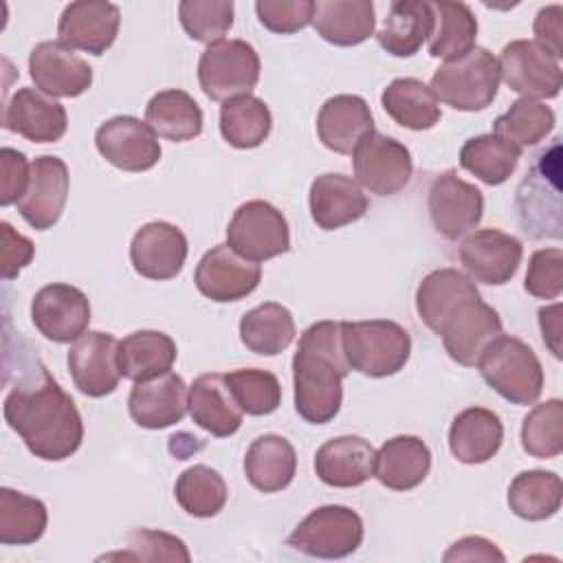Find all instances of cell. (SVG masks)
Returning a JSON list of instances; mask_svg holds the SVG:
<instances>
[{
	"instance_id": "1",
	"label": "cell",
	"mask_w": 563,
	"mask_h": 563,
	"mask_svg": "<svg viewBox=\"0 0 563 563\" xmlns=\"http://www.w3.org/2000/svg\"><path fill=\"white\" fill-rule=\"evenodd\" d=\"M4 420L26 449L46 462L70 457L84 440V422L75 400L40 367V376L18 383L4 398Z\"/></svg>"
},
{
	"instance_id": "2",
	"label": "cell",
	"mask_w": 563,
	"mask_h": 563,
	"mask_svg": "<svg viewBox=\"0 0 563 563\" xmlns=\"http://www.w3.org/2000/svg\"><path fill=\"white\" fill-rule=\"evenodd\" d=\"M347 372L341 321H317L303 330L292 356L297 413L310 424L330 422L341 409Z\"/></svg>"
},
{
	"instance_id": "3",
	"label": "cell",
	"mask_w": 563,
	"mask_h": 563,
	"mask_svg": "<svg viewBox=\"0 0 563 563\" xmlns=\"http://www.w3.org/2000/svg\"><path fill=\"white\" fill-rule=\"evenodd\" d=\"M341 341L350 369L369 378L400 372L411 354L409 332L389 319L341 321Z\"/></svg>"
},
{
	"instance_id": "4",
	"label": "cell",
	"mask_w": 563,
	"mask_h": 563,
	"mask_svg": "<svg viewBox=\"0 0 563 563\" xmlns=\"http://www.w3.org/2000/svg\"><path fill=\"white\" fill-rule=\"evenodd\" d=\"M482 378L508 402L532 405L543 391V367L534 350L517 336L499 334L477 358Z\"/></svg>"
},
{
	"instance_id": "5",
	"label": "cell",
	"mask_w": 563,
	"mask_h": 563,
	"mask_svg": "<svg viewBox=\"0 0 563 563\" xmlns=\"http://www.w3.org/2000/svg\"><path fill=\"white\" fill-rule=\"evenodd\" d=\"M438 101L462 112H479L488 108L499 88L497 57L475 46L466 55L444 62L431 77L429 86Z\"/></svg>"
},
{
	"instance_id": "6",
	"label": "cell",
	"mask_w": 563,
	"mask_h": 563,
	"mask_svg": "<svg viewBox=\"0 0 563 563\" xmlns=\"http://www.w3.org/2000/svg\"><path fill=\"white\" fill-rule=\"evenodd\" d=\"M198 81L211 101L251 95L260 81V55L244 40L209 44L198 59Z\"/></svg>"
},
{
	"instance_id": "7",
	"label": "cell",
	"mask_w": 563,
	"mask_h": 563,
	"mask_svg": "<svg viewBox=\"0 0 563 563\" xmlns=\"http://www.w3.org/2000/svg\"><path fill=\"white\" fill-rule=\"evenodd\" d=\"M363 519L347 506L314 508L290 532L288 545L314 559H343L363 543Z\"/></svg>"
},
{
	"instance_id": "8",
	"label": "cell",
	"mask_w": 563,
	"mask_h": 563,
	"mask_svg": "<svg viewBox=\"0 0 563 563\" xmlns=\"http://www.w3.org/2000/svg\"><path fill=\"white\" fill-rule=\"evenodd\" d=\"M227 244L251 262L273 260L290 249V231L284 213L266 200L240 205L227 229Z\"/></svg>"
},
{
	"instance_id": "9",
	"label": "cell",
	"mask_w": 563,
	"mask_h": 563,
	"mask_svg": "<svg viewBox=\"0 0 563 563\" xmlns=\"http://www.w3.org/2000/svg\"><path fill=\"white\" fill-rule=\"evenodd\" d=\"M354 176L361 187L376 196H394L411 180L409 150L380 132H369L352 152Z\"/></svg>"
},
{
	"instance_id": "10",
	"label": "cell",
	"mask_w": 563,
	"mask_h": 563,
	"mask_svg": "<svg viewBox=\"0 0 563 563\" xmlns=\"http://www.w3.org/2000/svg\"><path fill=\"white\" fill-rule=\"evenodd\" d=\"M499 79L526 99H554L563 86L561 64L532 40H512L499 59Z\"/></svg>"
},
{
	"instance_id": "11",
	"label": "cell",
	"mask_w": 563,
	"mask_h": 563,
	"mask_svg": "<svg viewBox=\"0 0 563 563\" xmlns=\"http://www.w3.org/2000/svg\"><path fill=\"white\" fill-rule=\"evenodd\" d=\"M438 334L442 336L444 350L460 365H477V358L486 345L501 334V319L493 306L482 297L457 303L442 321Z\"/></svg>"
},
{
	"instance_id": "12",
	"label": "cell",
	"mask_w": 563,
	"mask_h": 563,
	"mask_svg": "<svg viewBox=\"0 0 563 563\" xmlns=\"http://www.w3.org/2000/svg\"><path fill=\"white\" fill-rule=\"evenodd\" d=\"M99 154L123 172H147L161 158V143L154 130L136 117L119 114L97 128Z\"/></svg>"
},
{
	"instance_id": "13",
	"label": "cell",
	"mask_w": 563,
	"mask_h": 563,
	"mask_svg": "<svg viewBox=\"0 0 563 563\" xmlns=\"http://www.w3.org/2000/svg\"><path fill=\"white\" fill-rule=\"evenodd\" d=\"M262 279L260 264L244 260L229 244L207 251L194 273L196 288L211 301L227 303L249 297Z\"/></svg>"
},
{
	"instance_id": "14",
	"label": "cell",
	"mask_w": 563,
	"mask_h": 563,
	"mask_svg": "<svg viewBox=\"0 0 563 563\" xmlns=\"http://www.w3.org/2000/svg\"><path fill=\"white\" fill-rule=\"evenodd\" d=\"M31 321L48 341L70 343L90 323V301L70 284H48L31 301Z\"/></svg>"
},
{
	"instance_id": "15",
	"label": "cell",
	"mask_w": 563,
	"mask_h": 563,
	"mask_svg": "<svg viewBox=\"0 0 563 563\" xmlns=\"http://www.w3.org/2000/svg\"><path fill=\"white\" fill-rule=\"evenodd\" d=\"M429 213L440 235L457 240L479 224L484 216V196L475 185L449 169L431 183Z\"/></svg>"
},
{
	"instance_id": "16",
	"label": "cell",
	"mask_w": 563,
	"mask_h": 563,
	"mask_svg": "<svg viewBox=\"0 0 563 563\" xmlns=\"http://www.w3.org/2000/svg\"><path fill=\"white\" fill-rule=\"evenodd\" d=\"M119 341L110 332L88 330L68 350V369L75 387L90 396L101 398L117 389L121 372L117 361Z\"/></svg>"
},
{
	"instance_id": "17",
	"label": "cell",
	"mask_w": 563,
	"mask_h": 563,
	"mask_svg": "<svg viewBox=\"0 0 563 563\" xmlns=\"http://www.w3.org/2000/svg\"><path fill=\"white\" fill-rule=\"evenodd\" d=\"M521 242L499 229L473 231L460 246V262L471 279L488 286L510 282L521 264Z\"/></svg>"
},
{
	"instance_id": "18",
	"label": "cell",
	"mask_w": 563,
	"mask_h": 563,
	"mask_svg": "<svg viewBox=\"0 0 563 563\" xmlns=\"http://www.w3.org/2000/svg\"><path fill=\"white\" fill-rule=\"evenodd\" d=\"M35 88L48 97H79L92 84V68L59 40L35 44L29 55Z\"/></svg>"
},
{
	"instance_id": "19",
	"label": "cell",
	"mask_w": 563,
	"mask_h": 563,
	"mask_svg": "<svg viewBox=\"0 0 563 563\" xmlns=\"http://www.w3.org/2000/svg\"><path fill=\"white\" fill-rule=\"evenodd\" d=\"M187 251V238L176 224L154 220L134 233L130 244V262L141 277L163 282L183 271Z\"/></svg>"
},
{
	"instance_id": "20",
	"label": "cell",
	"mask_w": 563,
	"mask_h": 563,
	"mask_svg": "<svg viewBox=\"0 0 563 563\" xmlns=\"http://www.w3.org/2000/svg\"><path fill=\"white\" fill-rule=\"evenodd\" d=\"M121 11L112 2L79 0L70 2L57 24L59 42L90 55H103L117 40Z\"/></svg>"
},
{
	"instance_id": "21",
	"label": "cell",
	"mask_w": 563,
	"mask_h": 563,
	"mask_svg": "<svg viewBox=\"0 0 563 563\" xmlns=\"http://www.w3.org/2000/svg\"><path fill=\"white\" fill-rule=\"evenodd\" d=\"M68 198V167L57 156H37L31 163V180L24 196L15 202L20 216L37 231L51 229Z\"/></svg>"
},
{
	"instance_id": "22",
	"label": "cell",
	"mask_w": 563,
	"mask_h": 563,
	"mask_svg": "<svg viewBox=\"0 0 563 563\" xmlns=\"http://www.w3.org/2000/svg\"><path fill=\"white\" fill-rule=\"evenodd\" d=\"M2 128L33 143H55L66 134V108L35 88H18L2 112Z\"/></svg>"
},
{
	"instance_id": "23",
	"label": "cell",
	"mask_w": 563,
	"mask_h": 563,
	"mask_svg": "<svg viewBox=\"0 0 563 563\" xmlns=\"http://www.w3.org/2000/svg\"><path fill=\"white\" fill-rule=\"evenodd\" d=\"M187 396L189 389L185 380L169 369L161 376L134 383L128 398V409L139 427L165 429L185 418L189 411Z\"/></svg>"
},
{
	"instance_id": "24",
	"label": "cell",
	"mask_w": 563,
	"mask_h": 563,
	"mask_svg": "<svg viewBox=\"0 0 563 563\" xmlns=\"http://www.w3.org/2000/svg\"><path fill=\"white\" fill-rule=\"evenodd\" d=\"M310 216L323 231H334L361 220L367 211V196L361 185L345 174H321L312 180Z\"/></svg>"
},
{
	"instance_id": "25",
	"label": "cell",
	"mask_w": 563,
	"mask_h": 563,
	"mask_svg": "<svg viewBox=\"0 0 563 563\" xmlns=\"http://www.w3.org/2000/svg\"><path fill=\"white\" fill-rule=\"evenodd\" d=\"M374 446L361 435H339L323 442L314 455L317 477L334 488H352L374 477Z\"/></svg>"
},
{
	"instance_id": "26",
	"label": "cell",
	"mask_w": 563,
	"mask_h": 563,
	"mask_svg": "<svg viewBox=\"0 0 563 563\" xmlns=\"http://www.w3.org/2000/svg\"><path fill=\"white\" fill-rule=\"evenodd\" d=\"M369 132H374V117L358 95H334L319 110V141L336 154H352Z\"/></svg>"
},
{
	"instance_id": "27",
	"label": "cell",
	"mask_w": 563,
	"mask_h": 563,
	"mask_svg": "<svg viewBox=\"0 0 563 563\" xmlns=\"http://www.w3.org/2000/svg\"><path fill=\"white\" fill-rule=\"evenodd\" d=\"M187 409L191 420L216 438L233 435L242 424V409L238 407L224 374L198 376L187 396Z\"/></svg>"
},
{
	"instance_id": "28",
	"label": "cell",
	"mask_w": 563,
	"mask_h": 563,
	"mask_svg": "<svg viewBox=\"0 0 563 563\" xmlns=\"http://www.w3.org/2000/svg\"><path fill=\"white\" fill-rule=\"evenodd\" d=\"M504 442L499 416L486 407L460 411L449 429V449L462 464H484L497 455Z\"/></svg>"
},
{
	"instance_id": "29",
	"label": "cell",
	"mask_w": 563,
	"mask_h": 563,
	"mask_svg": "<svg viewBox=\"0 0 563 563\" xmlns=\"http://www.w3.org/2000/svg\"><path fill=\"white\" fill-rule=\"evenodd\" d=\"M431 471V451L416 435H396L387 440L374 457V477L391 490H411L427 479Z\"/></svg>"
},
{
	"instance_id": "30",
	"label": "cell",
	"mask_w": 563,
	"mask_h": 563,
	"mask_svg": "<svg viewBox=\"0 0 563 563\" xmlns=\"http://www.w3.org/2000/svg\"><path fill=\"white\" fill-rule=\"evenodd\" d=\"M312 26L334 46H356L374 35V4L369 0H319L312 9Z\"/></svg>"
},
{
	"instance_id": "31",
	"label": "cell",
	"mask_w": 563,
	"mask_h": 563,
	"mask_svg": "<svg viewBox=\"0 0 563 563\" xmlns=\"http://www.w3.org/2000/svg\"><path fill=\"white\" fill-rule=\"evenodd\" d=\"M295 446L277 433H264L251 442L244 455V475L262 493H279L295 479Z\"/></svg>"
},
{
	"instance_id": "32",
	"label": "cell",
	"mask_w": 563,
	"mask_h": 563,
	"mask_svg": "<svg viewBox=\"0 0 563 563\" xmlns=\"http://www.w3.org/2000/svg\"><path fill=\"white\" fill-rule=\"evenodd\" d=\"M433 31L431 2L396 0L376 33L378 44L394 57H411Z\"/></svg>"
},
{
	"instance_id": "33",
	"label": "cell",
	"mask_w": 563,
	"mask_h": 563,
	"mask_svg": "<svg viewBox=\"0 0 563 563\" xmlns=\"http://www.w3.org/2000/svg\"><path fill=\"white\" fill-rule=\"evenodd\" d=\"M176 354V343L169 334L161 330H136L119 341V372L134 383L147 380L169 372Z\"/></svg>"
},
{
	"instance_id": "34",
	"label": "cell",
	"mask_w": 563,
	"mask_h": 563,
	"mask_svg": "<svg viewBox=\"0 0 563 563\" xmlns=\"http://www.w3.org/2000/svg\"><path fill=\"white\" fill-rule=\"evenodd\" d=\"M479 297L471 277L455 268L431 271L416 290V310L424 325L438 334L446 314L462 301Z\"/></svg>"
},
{
	"instance_id": "35",
	"label": "cell",
	"mask_w": 563,
	"mask_h": 563,
	"mask_svg": "<svg viewBox=\"0 0 563 563\" xmlns=\"http://www.w3.org/2000/svg\"><path fill=\"white\" fill-rule=\"evenodd\" d=\"M145 123L156 136L183 143L200 136L202 110L191 95L178 88L156 92L145 106Z\"/></svg>"
},
{
	"instance_id": "36",
	"label": "cell",
	"mask_w": 563,
	"mask_h": 563,
	"mask_svg": "<svg viewBox=\"0 0 563 563\" xmlns=\"http://www.w3.org/2000/svg\"><path fill=\"white\" fill-rule=\"evenodd\" d=\"M380 103L398 125L416 132L431 130L442 117L433 90L416 77L394 79L383 90Z\"/></svg>"
},
{
	"instance_id": "37",
	"label": "cell",
	"mask_w": 563,
	"mask_h": 563,
	"mask_svg": "<svg viewBox=\"0 0 563 563\" xmlns=\"http://www.w3.org/2000/svg\"><path fill=\"white\" fill-rule=\"evenodd\" d=\"M297 328L290 310L277 301H266L240 319V339L246 350L260 356H275L295 341Z\"/></svg>"
},
{
	"instance_id": "38",
	"label": "cell",
	"mask_w": 563,
	"mask_h": 563,
	"mask_svg": "<svg viewBox=\"0 0 563 563\" xmlns=\"http://www.w3.org/2000/svg\"><path fill=\"white\" fill-rule=\"evenodd\" d=\"M433 31L429 35V55L446 62L466 55L475 48L477 18L464 2H431Z\"/></svg>"
},
{
	"instance_id": "39",
	"label": "cell",
	"mask_w": 563,
	"mask_h": 563,
	"mask_svg": "<svg viewBox=\"0 0 563 563\" xmlns=\"http://www.w3.org/2000/svg\"><path fill=\"white\" fill-rule=\"evenodd\" d=\"M563 499V482L552 471H523L508 486L510 510L526 521H543L556 515Z\"/></svg>"
},
{
	"instance_id": "40",
	"label": "cell",
	"mask_w": 563,
	"mask_h": 563,
	"mask_svg": "<svg viewBox=\"0 0 563 563\" xmlns=\"http://www.w3.org/2000/svg\"><path fill=\"white\" fill-rule=\"evenodd\" d=\"M271 128V110L260 97H233L220 108V134L231 147L253 150L268 139Z\"/></svg>"
},
{
	"instance_id": "41",
	"label": "cell",
	"mask_w": 563,
	"mask_h": 563,
	"mask_svg": "<svg viewBox=\"0 0 563 563\" xmlns=\"http://www.w3.org/2000/svg\"><path fill=\"white\" fill-rule=\"evenodd\" d=\"M48 512L42 499L13 488H0V543L29 545L42 539Z\"/></svg>"
},
{
	"instance_id": "42",
	"label": "cell",
	"mask_w": 563,
	"mask_h": 563,
	"mask_svg": "<svg viewBox=\"0 0 563 563\" xmlns=\"http://www.w3.org/2000/svg\"><path fill=\"white\" fill-rule=\"evenodd\" d=\"M554 123L556 117L550 106L537 99L521 97L495 119L493 134L515 145L517 150H526L539 145L554 130Z\"/></svg>"
},
{
	"instance_id": "43",
	"label": "cell",
	"mask_w": 563,
	"mask_h": 563,
	"mask_svg": "<svg viewBox=\"0 0 563 563\" xmlns=\"http://www.w3.org/2000/svg\"><path fill=\"white\" fill-rule=\"evenodd\" d=\"M521 150L495 134L473 136L460 150V165L490 187L506 183L515 174Z\"/></svg>"
},
{
	"instance_id": "44",
	"label": "cell",
	"mask_w": 563,
	"mask_h": 563,
	"mask_svg": "<svg viewBox=\"0 0 563 563\" xmlns=\"http://www.w3.org/2000/svg\"><path fill=\"white\" fill-rule=\"evenodd\" d=\"M176 501L191 517H216L227 504V484L222 475L205 464H194L183 471L174 486Z\"/></svg>"
},
{
	"instance_id": "45",
	"label": "cell",
	"mask_w": 563,
	"mask_h": 563,
	"mask_svg": "<svg viewBox=\"0 0 563 563\" xmlns=\"http://www.w3.org/2000/svg\"><path fill=\"white\" fill-rule=\"evenodd\" d=\"M521 446L528 455L552 460L563 451V402L550 398L528 411L521 424Z\"/></svg>"
},
{
	"instance_id": "46",
	"label": "cell",
	"mask_w": 563,
	"mask_h": 563,
	"mask_svg": "<svg viewBox=\"0 0 563 563\" xmlns=\"http://www.w3.org/2000/svg\"><path fill=\"white\" fill-rule=\"evenodd\" d=\"M238 407L249 416H268L282 402V385L273 372L242 367L224 374Z\"/></svg>"
},
{
	"instance_id": "47",
	"label": "cell",
	"mask_w": 563,
	"mask_h": 563,
	"mask_svg": "<svg viewBox=\"0 0 563 563\" xmlns=\"http://www.w3.org/2000/svg\"><path fill=\"white\" fill-rule=\"evenodd\" d=\"M178 18L185 33L202 44L220 42L233 26L231 0H183Z\"/></svg>"
},
{
	"instance_id": "48",
	"label": "cell",
	"mask_w": 563,
	"mask_h": 563,
	"mask_svg": "<svg viewBox=\"0 0 563 563\" xmlns=\"http://www.w3.org/2000/svg\"><path fill=\"white\" fill-rule=\"evenodd\" d=\"M106 559H132V561H189L183 539L161 530H134L128 539L125 552L108 554Z\"/></svg>"
},
{
	"instance_id": "49",
	"label": "cell",
	"mask_w": 563,
	"mask_h": 563,
	"mask_svg": "<svg viewBox=\"0 0 563 563\" xmlns=\"http://www.w3.org/2000/svg\"><path fill=\"white\" fill-rule=\"evenodd\" d=\"M523 286L537 299H556L563 292V251L559 246L534 251Z\"/></svg>"
},
{
	"instance_id": "50",
	"label": "cell",
	"mask_w": 563,
	"mask_h": 563,
	"mask_svg": "<svg viewBox=\"0 0 563 563\" xmlns=\"http://www.w3.org/2000/svg\"><path fill=\"white\" fill-rule=\"evenodd\" d=\"M312 0H257L255 13L273 33H297L312 22Z\"/></svg>"
},
{
	"instance_id": "51",
	"label": "cell",
	"mask_w": 563,
	"mask_h": 563,
	"mask_svg": "<svg viewBox=\"0 0 563 563\" xmlns=\"http://www.w3.org/2000/svg\"><path fill=\"white\" fill-rule=\"evenodd\" d=\"M0 205L9 207L18 202L31 180V163L13 147L0 150Z\"/></svg>"
},
{
	"instance_id": "52",
	"label": "cell",
	"mask_w": 563,
	"mask_h": 563,
	"mask_svg": "<svg viewBox=\"0 0 563 563\" xmlns=\"http://www.w3.org/2000/svg\"><path fill=\"white\" fill-rule=\"evenodd\" d=\"M35 246L29 238L18 233L9 222H0V275L2 279H13L18 273L31 264Z\"/></svg>"
},
{
	"instance_id": "53",
	"label": "cell",
	"mask_w": 563,
	"mask_h": 563,
	"mask_svg": "<svg viewBox=\"0 0 563 563\" xmlns=\"http://www.w3.org/2000/svg\"><path fill=\"white\" fill-rule=\"evenodd\" d=\"M534 42L556 62L563 57V7L550 4L539 9L534 18Z\"/></svg>"
},
{
	"instance_id": "54",
	"label": "cell",
	"mask_w": 563,
	"mask_h": 563,
	"mask_svg": "<svg viewBox=\"0 0 563 563\" xmlns=\"http://www.w3.org/2000/svg\"><path fill=\"white\" fill-rule=\"evenodd\" d=\"M444 561H499L504 563L506 556L501 554V550L484 539V537H464L460 541H455L446 552H444Z\"/></svg>"
},
{
	"instance_id": "55",
	"label": "cell",
	"mask_w": 563,
	"mask_h": 563,
	"mask_svg": "<svg viewBox=\"0 0 563 563\" xmlns=\"http://www.w3.org/2000/svg\"><path fill=\"white\" fill-rule=\"evenodd\" d=\"M539 325L543 334V343L550 352L561 358V303H552L539 310Z\"/></svg>"
}]
</instances>
